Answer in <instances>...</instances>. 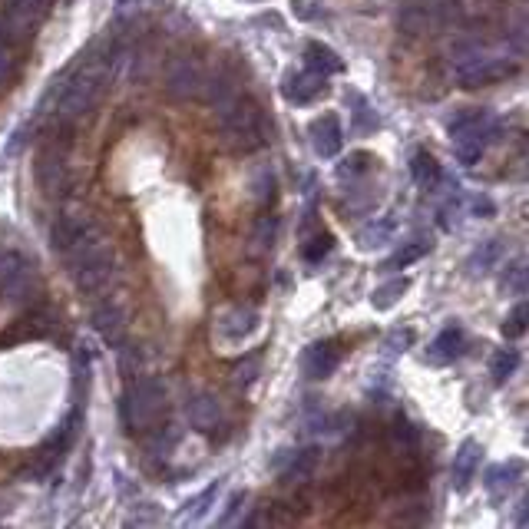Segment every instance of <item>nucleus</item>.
Segmentation results:
<instances>
[{
	"mask_svg": "<svg viewBox=\"0 0 529 529\" xmlns=\"http://www.w3.org/2000/svg\"><path fill=\"white\" fill-rule=\"evenodd\" d=\"M30 285V262L24 255H0V298H20Z\"/></svg>",
	"mask_w": 529,
	"mask_h": 529,
	"instance_id": "nucleus-9",
	"label": "nucleus"
},
{
	"mask_svg": "<svg viewBox=\"0 0 529 529\" xmlns=\"http://www.w3.org/2000/svg\"><path fill=\"white\" fill-rule=\"evenodd\" d=\"M410 172H414V179H417V186H424V189H434L437 182H440V163L430 153H414V159H410Z\"/></svg>",
	"mask_w": 529,
	"mask_h": 529,
	"instance_id": "nucleus-20",
	"label": "nucleus"
},
{
	"mask_svg": "<svg viewBox=\"0 0 529 529\" xmlns=\"http://www.w3.org/2000/svg\"><path fill=\"white\" fill-rule=\"evenodd\" d=\"M460 354H463V334H460V328H444L434 341H430V348H427V358L434 361V364H450V361H457Z\"/></svg>",
	"mask_w": 529,
	"mask_h": 529,
	"instance_id": "nucleus-16",
	"label": "nucleus"
},
{
	"mask_svg": "<svg viewBox=\"0 0 529 529\" xmlns=\"http://www.w3.org/2000/svg\"><path fill=\"white\" fill-rule=\"evenodd\" d=\"M311 143H315V153L318 156H325V159L338 156L341 153V143H344L338 116L325 113L321 120H315V126H311Z\"/></svg>",
	"mask_w": 529,
	"mask_h": 529,
	"instance_id": "nucleus-11",
	"label": "nucleus"
},
{
	"mask_svg": "<svg viewBox=\"0 0 529 529\" xmlns=\"http://www.w3.org/2000/svg\"><path fill=\"white\" fill-rule=\"evenodd\" d=\"M63 258H67L70 278H73V285H77L80 291L103 288L106 282H110V275H113V248L96 229L86 235L83 242L73 245Z\"/></svg>",
	"mask_w": 529,
	"mask_h": 529,
	"instance_id": "nucleus-3",
	"label": "nucleus"
},
{
	"mask_svg": "<svg viewBox=\"0 0 529 529\" xmlns=\"http://www.w3.org/2000/svg\"><path fill=\"white\" fill-rule=\"evenodd\" d=\"M523 278H526V268H523V265H513V278H510V282H506V278H503V285H506V288L523 291Z\"/></svg>",
	"mask_w": 529,
	"mask_h": 529,
	"instance_id": "nucleus-33",
	"label": "nucleus"
},
{
	"mask_svg": "<svg viewBox=\"0 0 529 529\" xmlns=\"http://www.w3.org/2000/svg\"><path fill=\"white\" fill-rule=\"evenodd\" d=\"M516 364H520V354H516L513 348H503V351H496L493 354V364H490V374H493V381L496 384H503L506 377H510L516 371Z\"/></svg>",
	"mask_w": 529,
	"mask_h": 529,
	"instance_id": "nucleus-21",
	"label": "nucleus"
},
{
	"mask_svg": "<svg viewBox=\"0 0 529 529\" xmlns=\"http://www.w3.org/2000/svg\"><path fill=\"white\" fill-rule=\"evenodd\" d=\"M523 331H526V305H516V308H513V315L506 318L503 334H506V338H520Z\"/></svg>",
	"mask_w": 529,
	"mask_h": 529,
	"instance_id": "nucleus-28",
	"label": "nucleus"
},
{
	"mask_svg": "<svg viewBox=\"0 0 529 529\" xmlns=\"http://www.w3.org/2000/svg\"><path fill=\"white\" fill-rule=\"evenodd\" d=\"M113 47L93 50L77 63V70L70 73L67 83L60 90V103H57V123L73 126L83 113H90L96 103L103 100L106 86H110V73H113Z\"/></svg>",
	"mask_w": 529,
	"mask_h": 529,
	"instance_id": "nucleus-1",
	"label": "nucleus"
},
{
	"mask_svg": "<svg viewBox=\"0 0 529 529\" xmlns=\"http://www.w3.org/2000/svg\"><path fill=\"white\" fill-rule=\"evenodd\" d=\"M275 229H278V222L272 219V215H262V219H258L255 232H252V242H255L258 252H265V248H272V242H275Z\"/></svg>",
	"mask_w": 529,
	"mask_h": 529,
	"instance_id": "nucleus-24",
	"label": "nucleus"
},
{
	"mask_svg": "<svg viewBox=\"0 0 529 529\" xmlns=\"http://www.w3.org/2000/svg\"><path fill=\"white\" fill-rule=\"evenodd\" d=\"M202 80H205L202 67H199L196 60H189V57L172 60V63H169V70H166V90H169L172 96H179V100H189V96H199Z\"/></svg>",
	"mask_w": 529,
	"mask_h": 529,
	"instance_id": "nucleus-8",
	"label": "nucleus"
},
{
	"mask_svg": "<svg viewBox=\"0 0 529 529\" xmlns=\"http://www.w3.org/2000/svg\"><path fill=\"white\" fill-rule=\"evenodd\" d=\"M93 325H96V331H100V338H103L106 344H120V341H123V331H126V315H123L120 305L106 301L103 308H96Z\"/></svg>",
	"mask_w": 529,
	"mask_h": 529,
	"instance_id": "nucleus-14",
	"label": "nucleus"
},
{
	"mask_svg": "<svg viewBox=\"0 0 529 529\" xmlns=\"http://www.w3.org/2000/svg\"><path fill=\"white\" fill-rule=\"evenodd\" d=\"M222 143L235 153H255L268 143V120L255 100H225L219 113Z\"/></svg>",
	"mask_w": 529,
	"mask_h": 529,
	"instance_id": "nucleus-2",
	"label": "nucleus"
},
{
	"mask_svg": "<svg viewBox=\"0 0 529 529\" xmlns=\"http://www.w3.org/2000/svg\"><path fill=\"white\" fill-rule=\"evenodd\" d=\"M166 410V387L159 377H139L136 384H129L126 401H123V420L133 434H146L156 430Z\"/></svg>",
	"mask_w": 529,
	"mask_h": 529,
	"instance_id": "nucleus-4",
	"label": "nucleus"
},
{
	"mask_svg": "<svg viewBox=\"0 0 529 529\" xmlns=\"http://www.w3.org/2000/svg\"><path fill=\"white\" fill-rule=\"evenodd\" d=\"M50 331V315L47 311H30V315L17 325V338H40Z\"/></svg>",
	"mask_w": 529,
	"mask_h": 529,
	"instance_id": "nucleus-22",
	"label": "nucleus"
},
{
	"mask_svg": "<svg viewBox=\"0 0 529 529\" xmlns=\"http://www.w3.org/2000/svg\"><path fill=\"white\" fill-rule=\"evenodd\" d=\"M60 126V136L57 129L43 139V146L37 149V163H34V176H37V186L47 192V196H60L63 189L70 186V136L67 129L70 126Z\"/></svg>",
	"mask_w": 529,
	"mask_h": 529,
	"instance_id": "nucleus-5",
	"label": "nucleus"
},
{
	"mask_svg": "<svg viewBox=\"0 0 529 529\" xmlns=\"http://www.w3.org/2000/svg\"><path fill=\"white\" fill-rule=\"evenodd\" d=\"M516 67L513 63H506L500 57H473L470 63H457V73L463 86H490V83H500L510 77Z\"/></svg>",
	"mask_w": 529,
	"mask_h": 529,
	"instance_id": "nucleus-7",
	"label": "nucleus"
},
{
	"mask_svg": "<svg viewBox=\"0 0 529 529\" xmlns=\"http://www.w3.org/2000/svg\"><path fill=\"white\" fill-rule=\"evenodd\" d=\"M93 229H96V225H93V219L83 209H70V212L57 215V222H53V229H50L53 252L67 255L70 248L77 245V242H83Z\"/></svg>",
	"mask_w": 529,
	"mask_h": 529,
	"instance_id": "nucleus-6",
	"label": "nucleus"
},
{
	"mask_svg": "<svg viewBox=\"0 0 529 529\" xmlns=\"http://www.w3.org/2000/svg\"><path fill=\"white\" fill-rule=\"evenodd\" d=\"M520 473H523V467L516 460H510V463H496V467H490L487 470V490H490V496H506L513 487H516V480H520Z\"/></svg>",
	"mask_w": 529,
	"mask_h": 529,
	"instance_id": "nucleus-17",
	"label": "nucleus"
},
{
	"mask_svg": "<svg viewBox=\"0 0 529 529\" xmlns=\"http://www.w3.org/2000/svg\"><path fill=\"white\" fill-rule=\"evenodd\" d=\"M427 252V245L424 242H414V245H407L404 252H397L391 262H387V268H404V265H410V262H417L420 255Z\"/></svg>",
	"mask_w": 529,
	"mask_h": 529,
	"instance_id": "nucleus-27",
	"label": "nucleus"
},
{
	"mask_svg": "<svg viewBox=\"0 0 529 529\" xmlns=\"http://www.w3.org/2000/svg\"><path fill=\"white\" fill-rule=\"evenodd\" d=\"M318 463H321V450H318V447H308V450L295 453L291 467L285 470V480H288V483H308L311 477H315Z\"/></svg>",
	"mask_w": 529,
	"mask_h": 529,
	"instance_id": "nucleus-19",
	"label": "nucleus"
},
{
	"mask_svg": "<svg viewBox=\"0 0 529 529\" xmlns=\"http://www.w3.org/2000/svg\"><path fill=\"white\" fill-rule=\"evenodd\" d=\"M305 63H308L311 73H321V77H328V73H338L344 67L338 53H334L331 47H325V43H308Z\"/></svg>",
	"mask_w": 529,
	"mask_h": 529,
	"instance_id": "nucleus-18",
	"label": "nucleus"
},
{
	"mask_svg": "<svg viewBox=\"0 0 529 529\" xmlns=\"http://www.w3.org/2000/svg\"><path fill=\"white\" fill-rule=\"evenodd\" d=\"M391 440H394V447L414 450V447H417V440H420V434H417V427L410 424V420L397 417V420H394V427H391Z\"/></svg>",
	"mask_w": 529,
	"mask_h": 529,
	"instance_id": "nucleus-23",
	"label": "nucleus"
},
{
	"mask_svg": "<svg viewBox=\"0 0 529 529\" xmlns=\"http://www.w3.org/2000/svg\"><path fill=\"white\" fill-rule=\"evenodd\" d=\"M215 490H219V487H209V490H202V493L196 496V500H192V503H186V506H192V510H186V513H182V516H179V523H196V520H202V516H205V510H209V503L215 500Z\"/></svg>",
	"mask_w": 529,
	"mask_h": 529,
	"instance_id": "nucleus-25",
	"label": "nucleus"
},
{
	"mask_svg": "<svg viewBox=\"0 0 529 529\" xmlns=\"http://www.w3.org/2000/svg\"><path fill=\"white\" fill-rule=\"evenodd\" d=\"M328 90V83H325V77L321 73H298V77H288V83H285V96L291 103H311V100H318L321 93Z\"/></svg>",
	"mask_w": 529,
	"mask_h": 529,
	"instance_id": "nucleus-13",
	"label": "nucleus"
},
{
	"mask_svg": "<svg viewBox=\"0 0 529 529\" xmlns=\"http://www.w3.org/2000/svg\"><path fill=\"white\" fill-rule=\"evenodd\" d=\"M477 467H480V447L473 440H467V444L453 453V487L467 490L470 480L477 477Z\"/></svg>",
	"mask_w": 529,
	"mask_h": 529,
	"instance_id": "nucleus-15",
	"label": "nucleus"
},
{
	"mask_svg": "<svg viewBox=\"0 0 529 529\" xmlns=\"http://www.w3.org/2000/svg\"><path fill=\"white\" fill-rule=\"evenodd\" d=\"M341 364V348L338 341H318L311 344L305 351V358H301V367H305L308 377H328L334 374V367Z\"/></svg>",
	"mask_w": 529,
	"mask_h": 529,
	"instance_id": "nucleus-10",
	"label": "nucleus"
},
{
	"mask_svg": "<svg viewBox=\"0 0 529 529\" xmlns=\"http://www.w3.org/2000/svg\"><path fill=\"white\" fill-rule=\"evenodd\" d=\"M331 252V235L325 232V235H315V239H311V245H305V258L308 262H321V258H325Z\"/></svg>",
	"mask_w": 529,
	"mask_h": 529,
	"instance_id": "nucleus-29",
	"label": "nucleus"
},
{
	"mask_svg": "<svg viewBox=\"0 0 529 529\" xmlns=\"http://www.w3.org/2000/svg\"><path fill=\"white\" fill-rule=\"evenodd\" d=\"M387 232H391V225H387V222H384V225H377V229H367V232L361 235V239H364L361 245L371 248V245H377V239H384Z\"/></svg>",
	"mask_w": 529,
	"mask_h": 529,
	"instance_id": "nucleus-31",
	"label": "nucleus"
},
{
	"mask_svg": "<svg viewBox=\"0 0 529 529\" xmlns=\"http://www.w3.org/2000/svg\"><path fill=\"white\" fill-rule=\"evenodd\" d=\"M367 163H371V156H364V153H354V156H351V166H341V172H344V176H348V172H361Z\"/></svg>",
	"mask_w": 529,
	"mask_h": 529,
	"instance_id": "nucleus-32",
	"label": "nucleus"
},
{
	"mask_svg": "<svg viewBox=\"0 0 529 529\" xmlns=\"http://www.w3.org/2000/svg\"><path fill=\"white\" fill-rule=\"evenodd\" d=\"M404 288H407L404 282H391V285H384V288L374 295V308H391L394 301H397V295H401Z\"/></svg>",
	"mask_w": 529,
	"mask_h": 529,
	"instance_id": "nucleus-30",
	"label": "nucleus"
},
{
	"mask_svg": "<svg viewBox=\"0 0 529 529\" xmlns=\"http://www.w3.org/2000/svg\"><path fill=\"white\" fill-rule=\"evenodd\" d=\"M17 63H20L17 47H14V43H4V40H0V83H7L10 77H14V73H17Z\"/></svg>",
	"mask_w": 529,
	"mask_h": 529,
	"instance_id": "nucleus-26",
	"label": "nucleus"
},
{
	"mask_svg": "<svg viewBox=\"0 0 529 529\" xmlns=\"http://www.w3.org/2000/svg\"><path fill=\"white\" fill-rule=\"evenodd\" d=\"M186 417L196 430H215L222 424V407L212 394H199L186 404Z\"/></svg>",
	"mask_w": 529,
	"mask_h": 529,
	"instance_id": "nucleus-12",
	"label": "nucleus"
}]
</instances>
